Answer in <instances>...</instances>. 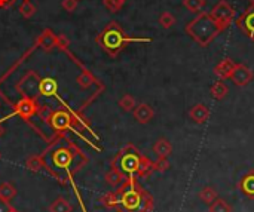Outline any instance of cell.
Listing matches in <instances>:
<instances>
[{"instance_id": "cell-1", "label": "cell", "mask_w": 254, "mask_h": 212, "mask_svg": "<svg viewBox=\"0 0 254 212\" xmlns=\"http://www.w3.org/2000/svg\"><path fill=\"white\" fill-rule=\"evenodd\" d=\"M116 193L120 199L119 212H152L153 209L152 194L137 183L134 175L126 178Z\"/></svg>"}, {"instance_id": "cell-2", "label": "cell", "mask_w": 254, "mask_h": 212, "mask_svg": "<svg viewBox=\"0 0 254 212\" xmlns=\"http://www.w3.org/2000/svg\"><path fill=\"white\" fill-rule=\"evenodd\" d=\"M225 30L226 28L211 17L209 12H199L186 25V33L201 48H208L214 42V39Z\"/></svg>"}, {"instance_id": "cell-3", "label": "cell", "mask_w": 254, "mask_h": 212, "mask_svg": "<svg viewBox=\"0 0 254 212\" xmlns=\"http://www.w3.org/2000/svg\"><path fill=\"white\" fill-rule=\"evenodd\" d=\"M140 153L139 150H136L133 146H128L126 148H123L117 157L113 160V168L116 169H120V171L125 174V175H134L137 174V169H139V163H140Z\"/></svg>"}, {"instance_id": "cell-4", "label": "cell", "mask_w": 254, "mask_h": 212, "mask_svg": "<svg viewBox=\"0 0 254 212\" xmlns=\"http://www.w3.org/2000/svg\"><path fill=\"white\" fill-rule=\"evenodd\" d=\"M211 17H213L220 25H223L225 28H228L232 21L235 20V15H236V11L235 8H232L226 0H220V2L211 9Z\"/></svg>"}, {"instance_id": "cell-5", "label": "cell", "mask_w": 254, "mask_h": 212, "mask_svg": "<svg viewBox=\"0 0 254 212\" xmlns=\"http://www.w3.org/2000/svg\"><path fill=\"white\" fill-rule=\"evenodd\" d=\"M238 28L254 42V3H251L236 20Z\"/></svg>"}, {"instance_id": "cell-6", "label": "cell", "mask_w": 254, "mask_h": 212, "mask_svg": "<svg viewBox=\"0 0 254 212\" xmlns=\"http://www.w3.org/2000/svg\"><path fill=\"white\" fill-rule=\"evenodd\" d=\"M49 159L55 168H69L73 163V151L70 147L61 146L49 153Z\"/></svg>"}, {"instance_id": "cell-7", "label": "cell", "mask_w": 254, "mask_h": 212, "mask_svg": "<svg viewBox=\"0 0 254 212\" xmlns=\"http://www.w3.org/2000/svg\"><path fill=\"white\" fill-rule=\"evenodd\" d=\"M104 39H106V46L110 51H119V49H122L123 43H125L126 40H128V39L123 36L122 30L119 27H116V25H112L106 31V37Z\"/></svg>"}, {"instance_id": "cell-8", "label": "cell", "mask_w": 254, "mask_h": 212, "mask_svg": "<svg viewBox=\"0 0 254 212\" xmlns=\"http://www.w3.org/2000/svg\"><path fill=\"white\" fill-rule=\"evenodd\" d=\"M253 77H254L253 71L245 64H239V63L235 64V67L229 76V79L236 85V86H245V85H248L253 80Z\"/></svg>"}, {"instance_id": "cell-9", "label": "cell", "mask_w": 254, "mask_h": 212, "mask_svg": "<svg viewBox=\"0 0 254 212\" xmlns=\"http://www.w3.org/2000/svg\"><path fill=\"white\" fill-rule=\"evenodd\" d=\"M189 116H190V119H192L196 125H202V123H205V122L208 120V117H209V108H208L205 104L198 103V104H195V106L189 110Z\"/></svg>"}, {"instance_id": "cell-10", "label": "cell", "mask_w": 254, "mask_h": 212, "mask_svg": "<svg viewBox=\"0 0 254 212\" xmlns=\"http://www.w3.org/2000/svg\"><path fill=\"white\" fill-rule=\"evenodd\" d=\"M239 190L248 199H254V171H248L239 181Z\"/></svg>"}, {"instance_id": "cell-11", "label": "cell", "mask_w": 254, "mask_h": 212, "mask_svg": "<svg viewBox=\"0 0 254 212\" xmlns=\"http://www.w3.org/2000/svg\"><path fill=\"white\" fill-rule=\"evenodd\" d=\"M235 61L231 60V58H225L222 60L216 67H214V74L220 79V80H225V79H229L233 67H235Z\"/></svg>"}, {"instance_id": "cell-12", "label": "cell", "mask_w": 254, "mask_h": 212, "mask_svg": "<svg viewBox=\"0 0 254 212\" xmlns=\"http://www.w3.org/2000/svg\"><path fill=\"white\" fill-rule=\"evenodd\" d=\"M155 116V111L149 104H140L134 108V117L140 123H149Z\"/></svg>"}, {"instance_id": "cell-13", "label": "cell", "mask_w": 254, "mask_h": 212, "mask_svg": "<svg viewBox=\"0 0 254 212\" xmlns=\"http://www.w3.org/2000/svg\"><path fill=\"white\" fill-rule=\"evenodd\" d=\"M153 153L158 156V157H165L168 159V156L173 153V146L169 143L166 138H159L155 146H153Z\"/></svg>"}, {"instance_id": "cell-14", "label": "cell", "mask_w": 254, "mask_h": 212, "mask_svg": "<svg viewBox=\"0 0 254 212\" xmlns=\"http://www.w3.org/2000/svg\"><path fill=\"white\" fill-rule=\"evenodd\" d=\"M209 92H211V97H213L214 100H223L228 95L229 88L223 80H217V82H214L213 85H211Z\"/></svg>"}, {"instance_id": "cell-15", "label": "cell", "mask_w": 254, "mask_h": 212, "mask_svg": "<svg viewBox=\"0 0 254 212\" xmlns=\"http://www.w3.org/2000/svg\"><path fill=\"white\" fill-rule=\"evenodd\" d=\"M152 172H153V162H152L150 159L141 156V157H140V163H139V169H137L136 177H139V178H146V177H149Z\"/></svg>"}, {"instance_id": "cell-16", "label": "cell", "mask_w": 254, "mask_h": 212, "mask_svg": "<svg viewBox=\"0 0 254 212\" xmlns=\"http://www.w3.org/2000/svg\"><path fill=\"white\" fill-rule=\"evenodd\" d=\"M125 180H126L125 174L120 171V169H116V168H113L110 172L106 174V181H107V184H110L112 187H119Z\"/></svg>"}, {"instance_id": "cell-17", "label": "cell", "mask_w": 254, "mask_h": 212, "mask_svg": "<svg viewBox=\"0 0 254 212\" xmlns=\"http://www.w3.org/2000/svg\"><path fill=\"white\" fill-rule=\"evenodd\" d=\"M71 211H73V206L64 197L55 199L49 206V212H71Z\"/></svg>"}, {"instance_id": "cell-18", "label": "cell", "mask_w": 254, "mask_h": 212, "mask_svg": "<svg viewBox=\"0 0 254 212\" xmlns=\"http://www.w3.org/2000/svg\"><path fill=\"white\" fill-rule=\"evenodd\" d=\"M15 196H17V189H15V186H12L11 183L0 184V199L6 200V202H11Z\"/></svg>"}, {"instance_id": "cell-19", "label": "cell", "mask_w": 254, "mask_h": 212, "mask_svg": "<svg viewBox=\"0 0 254 212\" xmlns=\"http://www.w3.org/2000/svg\"><path fill=\"white\" fill-rule=\"evenodd\" d=\"M199 199L205 203V205H211L216 199H217V191L214 190V187L205 186L201 191H199Z\"/></svg>"}, {"instance_id": "cell-20", "label": "cell", "mask_w": 254, "mask_h": 212, "mask_svg": "<svg viewBox=\"0 0 254 212\" xmlns=\"http://www.w3.org/2000/svg\"><path fill=\"white\" fill-rule=\"evenodd\" d=\"M208 211L209 212H232V206L225 199L217 197L213 203L208 205Z\"/></svg>"}, {"instance_id": "cell-21", "label": "cell", "mask_w": 254, "mask_h": 212, "mask_svg": "<svg viewBox=\"0 0 254 212\" xmlns=\"http://www.w3.org/2000/svg\"><path fill=\"white\" fill-rule=\"evenodd\" d=\"M52 125L55 129H66L70 126V117L64 113H55L52 116Z\"/></svg>"}, {"instance_id": "cell-22", "label": "cell", "mask_w": 254, "mask_h": 212, "mask_svg": "<svg viewBox=\"0 0 254 212\" xmlns=\"http://www.w3.org/2000/svg\"><path fill=\"white\" fill-rule=\"evenodd\" d=\"M207 2L205 0H183V6L190 11L192 14H199L205 8Z\"/></svg>"}, {"instance_id": "cell-23", "label": "cell", "mask_w": 254, "mask_h": 212, "mask_svg": "<svg viewBox=\"0 0 254 212\" xmlns=\"http://www.w3.org/2000/svg\"><path fill=\"white\" fill-rule=\"evenodd\" d=\"M101 202H103V205L107 206V208H116V209H117V206H119V203H120V199H119L117 193H107L106 196L101 197Z\"/></svg>"}, {"instance_id": "cell-24", "label": "cell", "mask_w": 254, "mask_h": 212, "mask_svg": "<svg viewBox=\"0 0 254 212\" xmlns=\"http://www.w3.org/2000/svg\"><path fill=\"white\" fill-rule=\"evenodd\" d=\"M44 166H45V160L42 159V157L33 156V157H30V159L27 160V168L31 169V171H34V172L40 171V169L44 168Z\"/></svg>"}, {"instance_id": "cell-25", "label": "cell", "mask_w": 254, "mask_h": 212, "mask_svg": "<svg viewBox=\"0 0 254 212\" xmlns=\"http://www.w3.org/2000/svg\"><path fill=\"white\" fill-rule=\"evenodd\" d=\"M159 22H161V25L163 28H171L176 24V18H174V15H171L169 12H163L161 15V18H159Z\"/></svg>"}, {"instance_id": "cell-26", "label": "cell", "mask_w": 254, "mask_h": 212, "mask_svg": "<svg viewBox=\"0 0 254 212\" xmlns=\"http://www.w3.org/2000/svg\"><path fill=\"white\" fill-rule=\"evenodd\" d=\"M168 169H169V162H168V159H165V157H158V160L153 162V171L162 174V172L168 171Z\"/></svg>"}, {"instance_id": "cell-27", "label": "cell", "mask_w": 254, "mask_h": 212, "mask_svg": "<svg viewBox=\"0 0 254 212\" xmlns=\"http://www.w3.org/2000/svg\"><path fill=\"white\" fill-rule=\"evenodd\" d=\"M120 106H122V108H123V110L130 111V110H133V108L136 107V103H134V100H133L130 95H126V97H123V98H122Z\"/></svg>"}, {"instance_id": "cell-28", "label": "cell", "mask_w": 254, "mask_h": 212, "mask_svg": "<svg viewBox=\"0 0 254 212\" xmlns=\"http://www.w3.org/2000/svg\"><path fill=\"white\" fill-rule=\"evenodd\" d=\"M14 211L15 209H14V206L9 202L0 199V212H14Z\"/></svg>"}, {"instance_id": "cell-29", "label": "cell", "mask_w": 254, "mask_h": 212, "mask_svg": "<svg viewBox=\"0 0 254 212\" xmlns=\"http://www.w3.org/2000/svg\"><path fill=\"white\" fill-rule=\"evenodd\" d=\"M250 3H254V0H250Z\"/></svg>"}, {"instance_id": "cell-30", "label": "cell", "mask_w": 254, "mask_h": 212, "mask_svg": "<svg viewBox=\"0 0 254 212\" xmlns=\"http://www.w3.org/2000/svg\"><path fill=\"white\" fill-rule=\"evenodd\" d=\"M14 212H17V211H14Z\"/></svg>"}]
</instances>
